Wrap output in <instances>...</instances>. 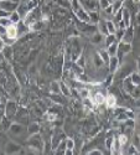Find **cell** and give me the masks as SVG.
Here are the masks:
<instances>
[{
    "label": "cell",
    "instance_id": "ffe728a7",
    "mask_svg": "<svg viewBox=\"0 0 140 155\" xmlns=\"http://www.w3.org/2000/svg\"><path fill=\"white\" fill-rule=\"evenodd\" d=\"M107 50H108V52H109L110 57H112V56H118V52H119V46H118V42H114V44L109 45V46L107 47Z\"/></svg>",
    "mask_w": 140,
    "mask_h": 155
},
{
    "label": "cell",
    "instance_id": "484cf974",
    "mask_svg": "<svg viewBox=\"0 0 140 155\" xmlns=\"http://www.w3.org/2000/svg\"><path fill=\"white\" fill-rule=\"evenodd\" d=\"M106 22H107L108 32H109V34H114V35H116V32H117V30H118V26H117V24L114 22L113 20H108V21H106Z\"/></svg>",
    "mask_w": 140,
    "mask_h": 155
},
{
    "label": "cell",
    "instance_id": "7bdbcfd3",
    "mask_svg": "<svg viewBox=\"0 0 140 155\" xmlns=\"http://www.w3.org/2000/svg\"><path fill=\"white\" fill-rule=\"evenodd\" d=\"M138 5H139V11H140V3H139V4H138Z\"/></svg>",
    "mask_w": 140,
    "mask_h": 155
},
{
    "label": "cell",
    "instance_id": "8d00e7d4",
    "mask_svg": "<svg viewBox=\"0 0 140 155\" xmlns=\"http://www.w3.org/2000/svg\"><path fill=\"white\" fill-rule=\"evenodd\" d=\"M76 63H77L78 66H81L82 68H84V67H86V58H84L83 56H80V57H78V60L76 61Z\"/></svg>",
    "mask_w": 140,
    "mask_h": 155
},
{
    "label": "cell",
    "instance_id": "8992f818",
    "mask_svg": "<svg viewBox=\"0 0 140 155\" xmlns=\"http://www.w3.org/2000/svg\"><path fill=\"white\" fill-rule=\"evenodd\" d=\"M18 112V108H16V103L15 102H8L5 104V115L8 118L15 115Z\"/></svg>",
    "mask_w": 140,
    "mask_h": 155
},
{
    "label": "cell",
    "instance_id": "f6af8a7d",
    "mask_svg": "<svg viewBox=\"0 0 140 155\" xmlns=\"http://www.w3.org/2000/svg\"><path fill=\"white\" fill-rule=\"evenodd\" d=\"M123 2H125V0H123Z\"/></svg>",
    "mask_w": 140,
    "mask_h": 155
},
{
    "label": "cell",
    "instance_id": "603a6c76",
    "mask_svg": "<svg viewBox=\"0 0 140 155\" xmlns=\"http://www.w3.org/2000/svg\"><path fill=\"white\" fill-rule=\"evenodd\" d=\"M122 41L132 44V41H133V29H132V26L125 29V34H124V37H123Z\"/></svg>",
    "mask_w": 140,
    "mask_h": 155
},
{
    "label": "cell",
    "instance_id": "ab89813d",
    "mask_svg": "<svg viewBox=\"0 0 140 155\" xmlns=\"http://www.w3.org/2000/svg\"><path fill=\"white\" fill-rule=\"evenodd\" d=\"M29 72H30L31 74H35V73H36V66H35V64H32V66H30Z\"/></svg>",
    "mask_w": 140,
    "mask_h": 155
},
{
    "label": "cell",
    "instance_id": "4316f807",
    "mask_svg": "<svg viewBox=\"0 0 140 155\" xmlns=\"http://www.w3.org/2000/svg\"><path fill=\"white\" fill-rule=\"evenodd\" d=\"M2 42H3L5 46H11V45H14L15 40H14V38H11V37H9L6 34H3V35H2Z\"/></svg>",
    "mask_w": 140,
    "mask_h": 155
},
{
    "label": "cell",
    "instance_id": "6da1fadb",
    "mask_svg": "<svg viewBox=\"0 0 140 155\" xmlns=\"http://www.w3.org/2000/svg\"><path fill=\"white\" fill-rule=\"evenodd\" d=\"M81 2V5L90 12V11H98L99 8V3L98 0H80Z\"/></svg>",
    "mask_w": 140,
    "mask_h": 155
},
{
    "label": "cell",
    "instance_id": "8fae6325",
    "mask_svg": "<svg viewBox=\"0 0 140 155\" xmlns=\"http://www.w3.org/2000/svg\"><path fill=\"white\" fill-rule=\"evenodd\" d=\"M41 132V127L37 122H31L28 127V133L29 135H35V134H39Z\"/></svg>",
    "mask_w": 140,
    "mask_h": 155
},
{
    "label": "cell",
    "instance_id": "9c48e42d",
    "mask_svg": "<svg viewBox=\"0 0 140 155\" xmlns=\"http://www.w3.org/2000/svg\"><path fill=\"white\" fill-rule=\"evenodd\" d=\"M118 46H119V52L120 55H128L129 52H132V44L129 42H125V41H119L118 42ZM118 52V54H119Z\"/></svg>",
    "mask_w": 140,
    "mask_h": 155
},
{
    "label": "cell",
    "instance_id": "60d3db41",
    "mask_svg": "<svg viewBox=\"0 0 140 155\" xmlns=\"http://www.w3.org/2000/svg\"><path fill=\"white\" fill-rule=\"evenodd\" d=\"M136 71L140 73V57H139L138 61H136Z\"/></svg>",
    "mask_w": 140,
    "mask_h": 155
},
{
    "label": "cell",
    "instance_id": "e575fe53",
    "mask_svg": "<svg viewBox=\"0 0 140 155\" xmlns=\"http://www.w3.org/2000/svg\"><path fill=\"white\" fill-rule=\"evenodd\" d=\"M124 34H125V29H118L117 32H116V37L118 41H122L123 37H124Z\"/></svg>",
    "mask_w": 140,
    "mask_h": 155
},
{
    "label": "cell",
    "instance_id": "d590c367",
    "mask_svg": "<svg viewBox=\"0 0 140 155\" xmlns=\"http://www.w3.org/2000/svg\"><path fill=\"white\" fill-rule=\"evenodd\" d=\"M58 4L63 9H71V2L70 0H58Z\"/></svg>",
    "mask_w": 140,
    "mask_h": 155
},
{
    "label": "cell",
    "instance_id": "44dd1931",
    "mask_svg": "<svg viewBox=\"0 0 140 155\" xmlns=\"http://www.w3.org/2000/svg\"><path fill=\"white\" fill-rule=\"evenodd\" d=\"M10 20L12 21V24H19L21 20H22V16L20 15V12L18 10H14V11H11V14H10Z\"/></svg>",
    "mask_w": 140,
    "mask_h": 155
},
{
    "label": "cell",
    "instance_id": "7a4b0ae2",
    "mask_svg": "<svg viewBox=\"0 0 140 155\" xmlns=\"http://www.w3.org/2000/svg\"><path fill=\"white\" fill-rule=\"evenodd\" d=\"M74 15L76 18L78 19V21L81 22H87V24H91V19H90V12H88L83 6L80 8L77 11H74Z\"/></svg>",
    "mask_w": 140,
    "mask_h": 155
},
{
    "label": "cell",
    "instance_id": "9a60e30c",
    "mask_svg": "<svg viewBox=\"0 0 140 155\" xmlns=\"http://www.w3.org/2000/svg\"><path fill=\"white\" fill-rule=\"evenodd\" d=\"M77 91V94H78V97L83 101V99H86V98H90L91 97V89H88V88H86V87H81V88H78V89H76Z\"/></svg>",
    "mask_w": 140,
    "mask_h": 155
},
{
    "label": "cell",
    "instance_id": "ba28073f",
    "mask_svg": "<svg viewBox=\"0 0 140 155\" xmlns=\"http://www.w3.org/2000/svg\"><path fill=\"white\" fill-rule=\"evenodd\" d=\"M9 37H11V38H14V40H16V38L20 36L19 35V29H18V25L16 24H12V25H10L9 28H6V32H5Z\"/></svg>",
    "mask_w": 140,
    "mask_h": 155
},
{
    "label": "cell",
    "instance_id": "3957f363",
    "mask_svg": "<svg viewBox=\"0 0 140 155\" xmlns=\"http://www.w3.org/2000/svg\"><path fill=\"white\" fill-rule=\"evenodd\" d=\"M119 67H120V58H119V56H112L110 61L108 63V71L113 74V73L117 72V70Z\"/></svg>",
    "mask_w": 140,
    "mask_h": 155
},
{
    "label": "cell",
    "instance_id": "f1b7e54d",
    "mask_svg": "<svg viewBox=\"0 0 140 155\" xmlns=\"http://www.w3.org/2000/svg\"><path fill=\"white\" fill-rule=\"evenodd\" d=\"M98 3H99V8L103 10V9H107L108 6L113 5L114 0H98Z\"/></svg>",
    "mask_w": 140,
    "mask_h": 155
},
{
    "label": "cell",
    "instance_id": "ac0fdd59",
    "mask_svg": "<svg viewBox=\"0 0 140 155\" xmlns=\"http://www.w3.org/2000/svg\"><path fill=\"white\" fill-rule=\"evenodd\" d=\"M97 52H98V55L102 57V60L104 61V63L108 66V63H109V61H110V55H109V52H108L107 47H106V48H100V50H98Z\"/></svg>",
    "mask_w": 140,
    "mask_h": 155
},
{
    "label": "cell",
    "instance_id": "52a82bcc",
    "mask_svg": "<svg viewBox=\"0 0 140 155\" xmlns=\"http://www.w3.org/2000/svg\"><path fill=\"white\" fill-rule=\"evenodd\" d=\"M118 106V101H117V97L114 96L113 93H108L106 96V107L109 108V109H113Z\"/></svg>",
    "mask_w": 140,
    "mask_h": 155
},
{
    "label": "cell",
    "instance_id": "74e56055",
    "mask_svg": "<svg viewBox=\"0 0 140 155\" xmlns=\"http://www.w3.org/2000/svg\"><path fill=\"white\" fill-rule=\"evenodd\" d=\"M140 151L138 150V148L134 144H130V147L128 148V154H139Z\"/></svg>",
    "mask_w": 140,
    "mask_h": 155
},
{
    "label": "cell",
    "instance_id": "d6a6232c",
    "mask_svg": "<svg viewBox=\"0 0 140 155\" xmlns=\"http://www.w3.org/2000/svg\"><path fill=\"white\" fill-rule=\"evenodd\" d=\"M118 138H119V140H120V143H122L123 147L129 143V137L126 134H120V135H118Z\"/></svg>",
    "mask_w": 140,
    "mask_h": 155
},
{
    "label": "cell",
    "instance_id": "f35d334b",
    "mask_svg": "<svg viewBox=\"0 0 140 155\" xmlns=\"http://www.w3.org/2000/svg\"><path fill=\"white\" fill-rule=\"evenodd\" d=\"M87 154H88V155H103V151L99 150V149H93V150H91V151H88Z\"/></svg>",
    "mask_w": 140,
    "mask_h": 155
},
{
    "label": "cell",
    "instance_id": "7c38bea8",
    "mask_svg": "<svg viewBox=\"0 0 140 155\" xmlns=\"http://www.w3.org/2000/svg\"><path fill=\"white\" fill-rule=\"evenodd\" d=\"M122 149H123V145L120 143V140H119L118 137H116V138H114V143L112 145V149H110V153L112 154H122L123 153Z\"/></svg>",
    "mask_w": 140,
    "mask_h": 155
},
{
    "label": "cell",
    "instance_id": "2e32d148",
    "mask_svg": "<svg viewBox=\"0 0 140 155\" xmlns=\"http://www.w3.org/2000/svg\"><path fill=\"white\" fill-rule=\"evenodd\" d=\"M104 38H106L104 35H102L100 32H96V34H93L91 36V42L94 44V45H99L100 42L104 44Z\"/></svg>",
    "mask_w": 140,
    "mask_h": 155
},
{
    "label": "cell",
    "instance_id": "4fadbf2b",
    "mask_svg": "<svg viewBox=\"0 0 140 155\" xmlns=\"http://www.w3.org/2000/svg\"><path fill=\"white\" fill-rule=\"evenodd\" d=\"M20 150V145L14 143V141H9V143L5 145V153L6 154H15Z\"/></svg>",
    "mask_w": 140,
    "mask_h": 155
},
{
    "label": "cell",
    "instance_id": "d4e9b609",
    "mask_svg": "<svg viewBox=\"0 0 140 155\" xmlns=\"http://www.w3.org/2000/svg\"><path fill=\"white\" fill-rule=\"evenodd\" d=\"M114 42H119V41L117 40V37H116V35H114V34H109V35L106 36V38H104V46H106V47H108L109 45H112V44H114Z\"/></svg>",
    "mask_w": 140,
    "mask_h": 155
},
{
    "label": "cell",
    "instance_id": "4dcf8cb0",
    "mask_svg": "<svg viewBox=\"0 0 140 155\" xmlns=\"http://www.w3.org/2000/svg\"><path fill=\"white\" fill-rule=\"evenodd\" d=\"M67 149V144H66V139H63L60 141V144L57 145V150H60L61 153H65Z\"/></svg>",
    "mask_w": 140,
    "mask_h": 155
},
{
    "label": "cell",
    "instance_id": "5bb4252c",
    "mask_svg": "<svg viewBox=\"0 0 140 155\" xmlns=\"http://www.w3.org/2000/svg\"><path fill=\"white\" fill-rule=\"evenodd\" d=\"M123 21L125 22L126 25V28H130L132 26V16H130V11L128 8H125L123 6Z\"/></svg>",
    "mask_w": 140,
    "mask_h": 155
},
{
    "label": "cell",
    "instance_id": "d6986e66",
    "mask_svg": "<svg viewBox=\"0 0 140 155\" xmlns=\"http://www.w3.org/2000/svg\"><path fill=\"white\" fill-rule=\"evenodd\" d=\"M50 89H51V93H54V94H61V82L52 81V82L50 83Z\"/></svg>",
    "mask_w": 140,
    "mask_h": 155
},
{
    "label": "cell",
    "instance_id": "30bf717a",
    "mask_svg": "<svg viewBox=\"0 0 140 155\" xmlns=\"http://www.w3.org/2000/svg\"><path fill=\"white\" fill-rule=\"evenodd\" d=\"M92 101L94 103V106L98 107V106H102V104H106V96L100 92H96L92 97Z\"/></svg>",
    "mask_w": 140,
    "mask_h": 155
},
{
    "label": "cell",
    "instance_id": "7402d4cb",
    "mask_svg": "<svg viewBox=\"0 0 140 155\" xmlns=\"http://www.w3.org/2000/svg\"><path fill=\"white\" fill-rule=\"evenodd\" d=\"M3 52V57L6 60V61H11L12 58V50H11V46H4V48L2 50Z\"/></svg>",
    "mask_w": 140,
    "mask_h": 155
},
{
    "label": "cell",
    "instance_id": "836d02e7",
    "mask_svg": "<svg viewBox=\"0 0 140 155\" xmlns=\"http://www.w3.org/2000/svg\"><path fill=\"white\" fill-rule=\"evenodd\" d=\"M114 138H116V137L110 135V137H108V138L106 139V148H107L108 150L112 149V145H113V143H114Z\"/></svg>",
    "mask_w": 140,
    "mask_h": 155
},
{
    "label": "cell",
    "instance_id": "e0dca14e",
    "mask_svg": "<svg viewBox=\"0 0 140 155\" xmlns=\"http://www.w3.org/2000/svg\"><path fill=\"white\" fill-rule=\"evenodd\" d=\"M61 94L65 96L66 98L71 97V94H72V88L66 82H61Z\"/></svg>",
    "mask_w": 140,
    "mask_h": 155
},
{
    "label": "cell",
    "instance_id": "f546056e",
    "mask_svg": "<svg viewBox=\"0 0 140 155\" xmlns=\"http://www.w3.org/2000/svg\"><path fill=\"white\" fill-rule=\"evenodd\" d=\"M66 144H67V149L74 150V148H76V140H73L72 138H66Z\"/></svg>",
    "mask_w": 140,
    "mask_h": 155
},
{
    "label": "cell",
    "instance_id": "b9f144b4",
    "mask_svg": "<svg viewBox=\"0 0 140 155\" xmlns=\"http://www.w3.org/2000/svg\"><path fill=\"white\" fill-rule=\"evenodd\" d=\"M132 2H133L134 4H139V3H140V0H132Z\"/></svg>",
    "mask_w": 140,
    "mask_h": 155
},
{
    "label": "cell",
    "instance_id": "ee69618b",
    "mask_svg": "<svg viewBox=\"0 0 140 155\" xmlns=\"http://www.w3.org/2000/svg\"><path fill=\"white\" fill-rule=\"evenodd\" d=\"M70 2H72V0H70Z\"/></svg>",
    "mask_w": 140,
    "mask_h": 155
},
{
    "label": "cell",
    "instance_id": "cb8c5ba5",
    "mask_svg": "<svg viewBox=\"0 0 140 155\" xmlns=\"http://www.w3.org/2000/svg\"><path fill=\"white\" fill-rule=\"evenodd\" d=\"M93 64H94V67L96 68H100V67H103L104 66V61L102 60V57L98 55V52H96L94 57H93Z\"/></svg>",
    "mask_w": 140,
    "mask_h": 155
},
{
    "label": "cell",
    "instance_id": "83f0119b",
    "mask_svg": "<svg viewBox=\"0 0 140 155\" xmlns=\"http://www.w3.org/2000/svg\"><path fill=\"white\" fill-rule=\"evenodd\" d=\"M130 80H132V82H133L135 86H139V87H140V73H139L138 71H136V72H132Z\"/></svg>",
    "mask_w": 140,
    "mask_h": 155
},
{
    "label": "cell",
    "instance_id": "277c9868",
    "mask_svg": "<svg viewBox=\"0 0 140 155\" xmlns=\"http://www.w3.org/2000/svg\"><path fill=\"white\" fill-rule=\"evenodd\" d=\"M19 8V3H15L12 0H2V9L3 10H6V11H14V10H18Z\"/></svg>",
    "mask_w": 140,
    "mask_h": 155
},
{
    "label": "cell",
    "instance_id": "5b68a950",
    "mask_svg": "<svg viewBox=\"0 0 140 155\" xmlns=\"http://www.w3.org/2000/svg\"><path fill=\"white\" fill-rule=\"evenodd\" d=\"M9 132L11 135H15V137H19L24 133V127L19 123H11L10 127H9Z\"/></svg>",
    "mask_w": 140,
    "mask_h": 155
},
{
    "label": "cell",
    "instance_id": "1f68e13d",
    "mask_svg": "<svg viewBox=\"0 0 140 155\" xmlns=\"http://www.w3.org/2000/svg\"><path fill=\"white\" fill-rule=\"evenodd\" d=\"M10 25H12V21L10 20V18H2V28H9Z\"/></svg>",
    "mask_w": 140,
    "mask_h": 155
}]
</instances>
